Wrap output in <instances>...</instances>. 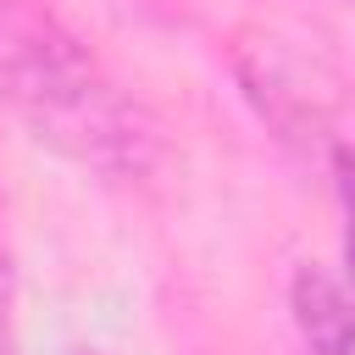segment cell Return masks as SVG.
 Masks as SVG:
<instances>
[{
	"label": "cell",
	"mask_w": 355,
	"mask_h": 355,
	"mask_svg": "<svg viewBox=\"0 0 355 355\" xmlns=\"http://www.w3.org/2000/svg\"><path fill=\"white\" fill-rule=\"evenodd\" d=\"M288 305H294L305 355H355V288L349 283H338L322 266H300Z\"/></svg>",
	"instance_id": "cell-2"
},
{
	"label": "cell",
	"mask_w": 355,
	"mask_h": 355,
	"mask_svg": "<svg viewBox=\"0 0 355 355\" xmlns=\"http://www.w3.org/2000/svg\"><path fill=\"white\" fill-rule=\"evenodd\" d=\"M338 194H344V250L355 272V150H338Z\"/></svg>",
	"instance_id": "cell-3"
},
{
	"label": "cell",
	"mask_w": 355,
	"mask_h": 355,
	"mask_svg": "<svg viewBox=\"0 0 355 355\" xmlns=\"http://www.w3.org/2000/svg\"><path fill=\"white\" fill-rule=\"evenodd\" d=\"M11 349V272H6V255H0V355Z\"/></svg>",
	"instance_id": "cell-4"
},
{
	"label": "cell",
	"mask_w": 355,
	"mask_h": 355,
	"mask_svg": "<svg viewBox=\"0 0 355 355\" xmlns=\"http://www.w3.org/2000/svg\"><path fill=\"white\" fill-rule=\"evenodd\" d=\"M0 100L39 144L105 178H133L155 155L139 105L33 0H0Z\"/></svg>",
	"instance_id": "cell-1"
}]
</instances>
